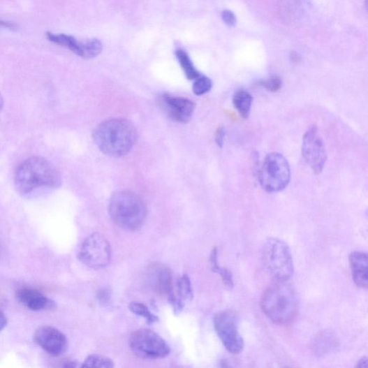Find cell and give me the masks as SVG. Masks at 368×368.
Listing matches in <instances>:
<instances>
[{
  "mask_svg": "<svg viewBox=\"0 0 368 368\" xmlns=\"http://www.w3.org/2000/svg\"><path fill=\"white\" fill-rule=\"evenodd\" d=\"M356 367H360V368H362V367L367 368V357H364V358H361L360 360L356 365Z\"/></svg>",
  "mask_w": 368,
  "mask_h": 368,
  "instance_id": "30",
  "label": "cell"
},
{
  "mask_svg": "<svg viewBox=\"0 0 368 368\" xmlns=\"http://www.w3.org/2000/svg\"><path fill=\"white\" fill-rule=\"evenodd\" d=\"M290 177V168L286 159L279 153H273L264 159L259 171L258 179L265 191L277 193L288 186Z\"/></svg>",
  "mask_w": 368,
  "mask_h": 368,
  "instance_id": "6",
  "label": "cell"
},
{
  "mask_svg": "<svg viewBox=\"0 0 368 368\" xmlns=\"http://www.w3.org/2000/svg\"><path fill=\"white\" fill-rule=\"evenodd\" d=\"M161 108L166 115L179 124H186L192 117L195 104L187 98L163 95L160 99Z\"/></svg>",
  "mask_w": 368,
  "mask_h": 368,
  "instance_id": "13",
  "label": "cell"
},
{
  "mask_svg": "<svg viewBox=\"0 0 368 368\" xmlns=\"http://www.w3.org/2000/svg\"><path fill=\"white\" fill-rule=\"evenodd\" d=\"M82 367L111 368L114 367V363L112 360L104 355L93 354L86 358Z\"/></svg>",
  "mask_w": 368,
  "mask_h": 368,
  "instance_id": "22",
  "label": "cell"
},
{
  "mask_svg": "<svg viewBox=\"0 0 368 368\" xmlns=\"http://www.w3.org/2000/svg\"><path fill=\"white\" fill-rule=\"evenodd\" d=\"M263 260L276 281H288L293 274V262L288 245L283 240L270 237L263 247Z\"/></svg>",
  "mask_w": 368,
  "mask_h": 368,
  "instance_id": "5",
  "label": "cell"
},
{
  "mask_svg": "<svg viewBox=\"0 0 368 368\" xmlns=\"http://www.w3.org/2000/svg\"><path fill=\"white\" fill-rule=\"evenodd\" d=\"M0 27L13 29L15 28L13 24L0 20Z\"/></svg>",
  "mask_w": 368,
  "mask_h": 368,
  "instance_id": "31",
  "label": "cell"
},
{
  "mask_svg": "<svg viewBox=\"0 0 368 368\" xmlns=\"http://www.w3.org/2000/svg\"><path fill=\"white\" fill-rule=\"evenodd\" d=\"M111 296V292L110 289L105 288L100 291L99 293H98V300L101 301V303H107Z\"/></svg>",
  "mask_w": 368,
  "mask_h": 368,
  "instance_id": "28",
  "label": "cell"
},
{
  "mask_svg": "<svg viewBox=\"0 0 368 368\" xmlns=\"http://www.w3.org/2000/svg\"><path fill=\"white\" fill-rule=\"evenodd\" d=\"M17 300L28 309L36 311L54 310L57 307L54 301L47 298L39 290L31 288H22L16 293Z\"/></svg>",
  "mask_w": 368,
  "mask_h": 368,
  "instance_id": "15",
  "label": "cell"
},
{
  "mask_svg": "<svg viewBox=\"0 0 368 368\" xmlns=\"http://www.w3.org/2000/svg\"><path fill=\"white\" fill-rule=\"evenodd\" d=\"M337 346L334 334L329 331L322 332L316 336L313 341V351L316 355L323 356Z\"/></svg>",
  "mask_w": 368,
  "mask_h": 368,
  "instance_id": "17",
  "label": "cell"
},
{
  "mask_svg": "<svg viewBox=\"0 0 368 368\" xmlns=\"http://www.w3.org/2000/svg\"><path fill=\"white\" fill-rule=\"evenodd\" d=\"M3 108V99L1 93H0V112L2 111Z\"/></svg>",
  "mask_w": 368,
  "mask_h": 368,
  "instance_id": "32",
  "label": "cell"
},
{
  "mask_svg": "<svg viewBox=\"0 0 368 368\" xmlns=\"http://www.w3.org/2000/svg\"><path fill=\"white\" fill-rule=\"evenodd\" d=\"M176 291L174 287V291L176 296L182 301L184 302L187 300L193 298V290L191 281L187 275H183L179 278L176 283Z\"/></svg>",
  "mask_w": 368,
  "mask_h": 368,
  "instance_id": "21",
  "label": "cell"
},
{
  "mask_svg": "<svg viewBox=\"0 0 368 368\" xmlns=\"http://www.w3.org/2000/svg\"><path fill=\"white\" fill-rule=\"evenodd\" d=\"M349 261L354 283L360 288H367L368 283L367 254L362 251H354L351 253Z\"/></svg>",
  "mask_w": 368,
  "mask_h": 368,
  "instance_id": "16",
  "label": "cell"
},
{
  "mask_svg": "<svg viewBox=\"0 0 368 368\" xmlns=\"http://www.w3.org/2000/svg\"><path fill=\"white\" fill-rule=\"evenodd\" d=\"M34 339L38 346L52 355H62L67 349L66 337L62 332L53 327H39L35 332Z\"/></svg>",
  "mask_w": 368,
  "mask_h": 368,
  "instance_id": "12",
  "label": "cell"
},
{
  "mask_svg": "<svg viewBox=\"0 0 368 368\" xmlns=\"http://www.w3.org/2000/svg\"><path fill=\"white\" fill-rule=\"evenodd\" d=\"M222 18L229 27H234L236 24V17L234 13L230 10L223 11L222 13Z\"/></svg>",
  "mask_w": 368,
  "mask_h": 368,
  "instance_id": "27",
  "label": "cell"
},
{
  "mask_svg": "<svg viewBox=\"0 0 368 368\" xmlns=\"http://www.w3.org/2000/svg\"><path fill=\"white\" fill-rule=\"evenodd\" d=\"M218 250L217 248H214L210 256V263L212 271L220 276L224 284L229 288L234 287L233 277L230 272L228 269L220 267L217 261Z\"/></svg>",
  "mask_w": 368,
  "mask_h": 368,
  "instance_id": "19",
  "label": "cell"
},
{
  "mask_svg": "<svg viewBox=\"0 0 368 368\" xmlns=\"http://www.w3.org/2000/svg\"><path fill=\"white\" fill-rule=\"evenodd\" d=\"M8 320L4 312L0 309V332H1L7 326Z\"/></svg>",
  "mask_w": 368,
  "mask_h": 368,
  "instance_id": "29",
  "label": "cell"
},
{
  "mask_svg": "<svg viewBox=\"0 0 368 368\" xmlns=\"http://www.w3.org/2000/svg\"><path fill=\"white\" fill-rule=\"evenodd\" d=\"M94 142L105 154L119 158L128 154L136 144L135 126L126 119H111L102 122L93 133Z\"/></svg>",
  "mask_w": 368,
  "mask_h": 368,
  "instance_id": "2",
  "label": "cell"
},
{
  "mask_svg": "<svg viewBox=\"0 0 368 368\" xmlns=\"http://www.w3.org/2000/svg\"><path fill=\"white\" fill-rule=\"evenodd\" d=\"M260 305L270 321L279 325L288 324L298 314L297 293L288 281H276L264 292Z\"/></svg>",
  "mask_w": 368,
  "mask_h": 368,
  "instance_id": "3",
  "label": "cell"
},
{
  "mask_svg": "<svg viewBox=\"0 0 368 368\" xmlns=\"http://www.w3.org/2000/svg\"><path fill=\"white\" fill-rule=\"evenodd\" d=\"M112 251L108 240L101 233L88 236L81 245L80 260L93 269H102L110 262Z\"/></svg>",
  "mask_w": 368,
  "mask_h": 368,
  "instance_id": "8",
  "label": "cell"
},
{
  "mask_svg": "<svg viewBox=\"0 0 368 368\" xmlns=\"http://www.w3.org/2000/svg\"><path fill=\"white\" fill-rule=\"evenodd\" d=\"M147 280L151 288L160 295L168 296L175 286L170 269L161 263H154L149 267Z\"/></svg>",
  "mask_w": 368,
  "mask_h": 368,
  "instance_id": "14",
  "label": "cell"
},
{
  "mask_svg": "<svg viewBox=\"0 0 368 368\" xmlns=\"http://www.w3.org/2000/svg\"><path fill=\"white\" fill-rule=\"evenodd\" d=\"M262 85L270 91L277 92L281 89L282 81L280 78L274 76L263 82Z\"/></svg>",
  "mask_w": 368,
  "mask_h": 368,
  "instance_id": "25",
  "label": "cell"
},
{
  "mask_svg": "<svg viewBox=\"0 0 368 368\" xmlns=\"http://www.w3.org/2000/svg\"><path fill=\"white\" fill-rule=\"evenodd\" d=\"M253 104V96L246 90L240 89L233 96V105L239 114L244 118H248Z\"/></svg>",
  "mask_w": 368,
  "mask_h": 368,
  "instance_id": "18",
  "label": "cell"
},
{
  "mask_svg": "<svg viewBox=\"0 0 368 368\" xmlns=\"http://www.w3.org/2000/svg\"><path fill=\"white\" fill-rule=\"evenodd\" d=\"M130 348L133 353L144 359H159L170 353V348L155 332L148 329L135 331L129 340Z\"/></svg>",
  "mask_w": 368,
  "mask_h": 368,
  "instance_id": "7",
  "label": "cell"
},
{
  "mask_svg": "<svg viewBox=\"0 0 368 368\" xmlns=\"http://www.w3.org/2000/svg\"><path fill=\"white\" fill-rule=\"evenodd\" d=\"M215 331L223 346L232 354L237 355L244 348V341L238 330L236 314L231 310L221 311L214 318Z\"/></svg>",
  "mask_w": 368,
  "mask_h": 368,
  "instance_id": "9",
  "label": "cell"
},
{
  "mask_svg": "<svg viewBox=\"0 0 368 368\" xmlns=\"http://www.w3.org/2000/svg\"><path fill=\"white\" fill-rule=\"evenodd\" d=\"M129 309L135 314L145 318L149 324H154L159 321L158 317L152 314L149 308L143 304L132 302L129 304Z\"/></svg>",
  "mask_w": 368,
  "mask_h": 368,
  "instance_id": "23",
  "label": "cell"
},
{
  "mask_svg": "<svg viewBox=\"0 0 368 368\" xmlns=\"http://www.w3.org/2000/svg\"><path fill=\"white\" fill-rule=\"evenodd\" d=\"M14 183L18 193L29 196L39 191L60 187L62 178L58 169L52 163L43 157L34 156L18 166Z\"/></svg>",
  "mask_w": 368,
  "mask_h": 368,
  "instance_id": "1",
  "label": "cell"
},
{
  "mask_svg": "<svg viewBox=\"0 0 368 368\" xmlns=\"http://www.w3.org/2000/svg\"><path fill=\"white\" fill-rule=\"evenodd\" d=\"M194 81L193 91L196 95L202 96L206 94L212 88V80L207 77L201 75Z\"/></svg>",
  "mask_w": 368,
  "mask_h": 368,
  "instance_id": "24",
  "label": "cell"
},
{
  "mask_svg": "<svg viewBox=\"0 0 368 368\" xmlns=\"http://www.w3.org/2000/svg\"><path fill=\"white\" fill-rule=\"evenodd\" d=\"M47 38L83 59L95 58L103 51L102 42L96 39L82 42L71 36L52 33L47 34Z\"/></svg>",
  "mask_w": 368,
  "mask_h": 368,
  "instance_id": "11",
  "label": "cell"
},
{
  "mask_svg": "<svg viewBox=\"0 0 368 368\" xmlns=\"http://www.w3.org/2000/svg\"><path fill=\"white\" fill-rule=\"evenodd\" d=\"M176 56L188 80H196L201 76L186 52L178 50Z\"/></svg>",
  "mask_w": 368,
  "mask_h": 368,
  "instance_id": "20",
  "label": "cell"
},
{
  "mask_svg": "<svg viewBox=\"0 0 368 368\" xmlns=\"http://www.w3.org/2000/svg\"><path fill=\"white\" fill-rule=\"evenodd\" d=\"M226 131L224 128L217 129L215 135V141L219 148H223L225 142Z\"/></svg>",
  "mask_w": 368,
  "mask_h": 368,
  "instance_id": "26",
  "label": "cell"
},
{
  "mask_svg": "<svg viewBox=\"0 0 368 368\" xmlns=\"http://www.w3.org/2000/svg\"><path fill=\"white\" fill-rule=\"evenodd\" d=\"M302 156L315 175L323 172L327 156L323 137L315 126L309 129L304 135Z\"/></svg>",
  "mask_w": 368,
  "mask_h": 368,
  "instance_id": "10",
  "label": "cell"
},
{
  "mask_svg": "<svg viewBox=\"0 0 368 368\" xmlns=\"http://www.w3.org/2000/svg\"><path fill=\"white\" fill-rule=\"evenodd\" d=\"M109 213L118 227L128 231H135L144 224L147 209L138 194L129 191H121L112 196Z\"/></svg>",
  "mask_w": 368,
  "mask_h": 368,
  "instance_id": "4",
  "label": "cell"
}]
</instances>
